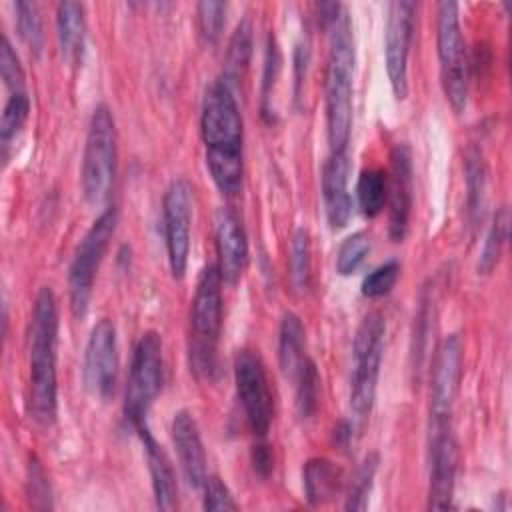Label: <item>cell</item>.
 I'll return each mask as SVG.
<instances>
[{
	"label": "cell",
	"instance_id": "cb8c5ba5",
	"mask_svg": "<svg viewBox=\"0 0 512 512\" xmlns=\"http://www.w3.org/2000/svg\"><path fill=\"white\" fill-rule=\"evenodd\" d=\"M252 48H254V28H252L250 18H242L230 36V42L226 48V58H224V68H222V76H220L230 88H234L240 82V78L244 76V72L250 64V58H252Z\"/></svg>",
	"mask_w": 512,
	"mask_h": 512
},
{
	"label": "cell",
	"instance_id": "b9f144b4",
	"mask_svg": "<svg viewBox=\"0 0 512 512\" xmlns=\"http://www.w3.org/2000/svg\"><path fill=\"white\" fill-rule=\"evenodd\" d=\"M308 58H310V50L306 44H298L296 52H294V94L296 98H300V86L304 82V74H306V66H308Z\"/></svg>",
	"mask_w": 512,
	"mask_h": 512
},
{
	"label": "cell",
	"instance_id": "484cf974",
	"mask_svg": "<svg viewBox=\"0 0 512 512\" xmlns=\"http://www.w3.org/2000/svg\"><path fill=\"white\" fill-rule=\"evenodd\" d=\"M356 198L362 214L366 218H374L384 210L388 198V178L380 168H366L358 176Z\"/></svg>",
	"mask_w": 512,
	"mask_h": 512
},
{
	"label": "cell",
	"instance_id": "ffe728a7",
	"mask_svg": "<svg viewBox=\"0 0 512 512\" xmlns=\"http://www.w3.org/2000/svg\"><path fill=\"white\" fill-rule=\"evenodd\" d=\"M136 434L144 446L156 506L160 510H174L178 506V484H176V474H174L172 462H170L166 450L152 436L148 424L138 428Z\"/></svg>",
	"mask_w": 512,
	"mask_h": 512
},
{
	"label": "cell",
	"instance_id": "ac0fdd59",
	"mask_svg": "<svg viewBox=\"0 0 512 512\" xmlns=\"http://www.w3.org/2000/svg\"><path fill=\"white\" fill-rule=\"evenodd\" d=\"M170 432H172V442L176 446L180 468L188 486L194 490H200L208 472H206V452H204L202 436L194 416L188 410H178L172 418Z\"/></svg>",
	"mask_w": 512,
	"mask_h": 512
},
{
	"label": "cell",
	"instance_id": "e575fe53",
	"mask_svg": "<svg viewBox=\"0 0 512 512\" xmlns=\"http://www.w3.org/2000/svg\"><path fill=\"white\" fill-rule=\"evenodd\" d=\"M280 64H282V56H280L278 42L274 36H268L266 54H264V72H262V116L266 120H272L274 116L272 92H274L276 78L280 74Z\"/></svg>",
	"mask_w": 512,
	"mask_h": 512
},
{
	"label": "cell",
	"instance_id": "4316f807",
	"mask_svg": "<svg viewBox=\"0 0 512 512\" xmlns=\"http://www.w3.org/2000/svg\"><path fill=\"white\" fill-rule=\"evenodd\" d=\"M508 228H510V210L506 206L498 208L494 214V220L490 224V230L484 240V248L478 260V274H490L504 250V244L508 240Z\"/></svg>",
	"mask_w": 512,
	"mask_h": 512
},
{
	"label": "cell",
	"instance_id": "d6986e66",
	"mask_svg": "<svg viewBox=\"0 0 512 512\" xmlns=\"http://www.w3.org/2000/svg\"><path fill=\"white\" fill-rule=\"evenodd\" d=\"M350 160L348 150L330 152L322 168V200L330 228L340 230L348 224L352 214V198L348 194Z\"/></svg>",
	"mask_w": 512,
	"mask_h": 512
},
{
	"label": "cell",
	"instance_id": "8fae6325",
	"mask_svg": "<svg viewBox=\"0 0 512 512\" xmlns=\"http://www.w3.org/2000/svg\"><path fill=\"white\" fill-rule=\"evenodd\" d=\"M464 342L458 332L446 336L434 356L430 378V424L428 428L450 426L454 402L462 376Z\"/></svg>",
	"mask_w": 512,
	"mask_h": 512
},
{
	"label": "cell",
	"instance_id": "603a6c76",
	"mask_svg": "<svg viewBox=\"0 0 512 512\" xmlns=\"http://www.w3.org/2000/svg\"><path fill=\"white\" fill-rule=\"evenodd\" d=\"M306 330L298 314L286 312L278 332V362L288 380H294L306 360Z\"/></svg>",
	"mask_w": 512,
	"mask_h": 512
},
{
	"label": "cell",
	"instance_id": "d590c367",
	"mask_svg": "<svg viewBox=\"0 0 512 512\" xmlns=\"http://www.w3.org/2000/svg\"><path fill=\"white\" fill-rule=\"evenodd\" d=\"M226 10L228 4L226 2H214V0H204L198 4L196 8V16H198V30L200 36L206 44H216L222 28L226 24Z\"/></svg>",
	"mask_w": 512,
	"mask_h": 512
},
{
	"label": "cell",
	"instance_id": "83f0119b",
	"mask_svg": "<svg viewBox=\"0 0 512 512\" xmlns=\"http://www.w3.org/2000/svg\"><path fill=\"white\" fill-rule=\"evenodd\" d=\"M30 114V96L28 92H14L8 96L2 120H0V142L4 150V158H8V148L12 140L18 136V132L24 128Z\"/></svg>",
	"mask_w": 512,
	"mask_h": 512
},
{
	"label": "cell",
	"instance_id": "ba28073f",
	"mask_svg": "<svg viewBox=\"0 0 512 512\" xmlns=\"http://www.w3.org/2000/svg\"><path fill=\"white\" fill-rule=\"evenodd\" d=\"M118 224V210L114 206H106L100 216L92 222L88 232L78 242L70 268H68V298L70 310L74 318L82 320L88 312L94 280L98 268L104 260L108 244L114 236Z\"/></svg>",
	"mask_w": 512,
	"mask_h": 512
},
{
	"label": "cell",
	"instance_id": "9c48e42d",
	"mask_svg": "<svg viewBox=\"0 0 512 512\" xmlns=\"http://www.w3.org/2000/svg\"><path fill=\"white\" fill-rule=\"evenodd\" d=\"M436 48L444 96L454 112H462L468 98V58L456 2L438 4Z\"/></svg>",
	"mask_w": 512,
	"mask_h": 512
},
{
	"label": "cell",
	"instance_id": "60d3db41",
	"mask_svg": "<svg viewBox=\"0 0 512 512\" xmlns=\"http://www.w3.org/2000/svg\"><path fill=\"white\" fill-rule=\"evenodd\" d=\"M252 468L260 478H268L274 470V454L264 438H258V442L252 446Z\"/></svg>",
	"mask_w": 512,
	"mask_h": 512
},
{
	"label": "cell",
	"instance_id": "f546056e",
	"mask_svg": "<svg viewBox=\"0 0 512 512\" xmlns=\"http://www.w3.org/2000/svg\"><path fill=\"white\" fill-rule=\"evenodd\" d=\"M378 454L372 452L368 454L362 464L358 466L354 478H352V484H350V492L346 496V504L344 508L346 510H366L368 508V500H370V492H372V486H374V476H376V470H378Z\"/></svg>",
	"mask_w": 512,
	"mask_h": 512
},
{
	"label": "cell",
	"instance_id": "9a60e30c",
	"mask_svg": "<svg viewBox=\"0 0 512 512\" xmlns=\"http://www.w3.org/2000/svg\"><path fill=\"white\" fill-rule=\"evenodd\" d=\"M428 468V510L452 508L458 470V442L452 424L428 428Z\"/></svg>",
	"mask_w": 512,
	"mask_h": 512
},
{
	"label": "cell",
	"instance_id": "30bf717a",
	"mask_svg": "<svg viewBox=\"0 0 512 512\" xmlns=\"http://www.w3.org/2000/svg\"><path fill=\"white\" fill-rule=\"evenodd\" d=\"M234 384L250 432L256 438H266L272 424L274 400L268 386L266 368L254 350H240L236 354Z\"/></svg>",
	"mask_w": 512,
	"mask_h": 512
},
{
	"label": "cell",
	"instance_id": "f1b7e54d",
	"mask_svg": "<svg viewBox=\"0 0 512 512\" xmlns=\"http://www.w3.org/2000/svg\"><path fill=\"white\" fill-rule=\"evenodd\" d=\"M290 278L296 292H306L312 278V250L310 234L306 228H298L290 244Z\"/></svg>",
	"mask_w": 512,
	"mask_h": 512
},
{
	"label": "cell",
	"instance_id": "ab89813d",
	"mask_svg": "<svg viewBox=\"0 0 512 512\" xmlns=\"http://www.w3.org/2000/svg\"><path fill=\"white\" fill-rule=\"evenodd\" d=\"M202 508L204 510H238V502L234 500L230 488L218 476H206L202 484Z\"/></svg>",
	"mask_w": 512,
	"mask_h": 512
},
{
	"label": "cell",
	"instance_id": "e0dca14e",
	"mask_svg": "<svg viewBox=\"0 0 512 512\" xmlns=\"http://www.w3.org/2000/svg\"><path fill=\"white\" fill-rule=\"evenodd\" d=\"M216 268L224 284L234 286L248 262V238L242 222L230 210H220L216 216Z\"/></svg>",
	"mask_w": 512,
	"mask_h": 512
},
{
	"label": "cell",
	"instance_id": "7a4b0ae2",
	"mask_svg": "<svg viewBox=\"0 0 512 512\" xmlns=\"http://www.w3.org/2000/svg\"><path fill=\"white\" fill-rule=\"evenodd\" d=\"M58 306L50 286L34 298L28 330V412L40 426H52L58 414Z\"/></svg>",
	"mask_w": 512,
	"mask_h": 512
},
{
	"label": "cell",
	"instance_id": "d4e9b609",
	"mask_svg": "<svg viewBox=\"0 0 512 512\" xmlns=\"http://www.w3.org/2000/svg\"><path fill=\"white\" fill-rule=\"evenodd\" d=\"M464 174H466V216L468 224L476 228L482 218H484V208H486V166L482 152L472 146L466 152V162H464Z\"/></svg>",
	"mask_w": 512,
	"mask_h": 512
},
{
	"label": "cell",
	"instance_id": "7c38bea8",
	"mask_svg": "<svg viewBox=\"0 0 512 512\" xmlns=\"http://www.w3.org/2000/svg\"><path fill=\"white\" fill-rule=\"evenodd\" d=\"M162 212L170 272L176 280H182L188 268L192 224V186L186 178H176L170 182L164 194Z\"/></svg>",
	"mask_w": 512,
	"mask_h": 512
},
{
	"label": "cell",
	"instance_id": "4fadbf2b",
	"mask_svg": "<svg viewBox=\"0 0 512 512\" xmlns=\"http://www.w3.org/2000/svg\"><path fill=\"white\" fill-rule=\"evenodd\" d=\"M414 12L416 4L408 0L388 4L384 26V60L396 100H404L408 94V54L414 32Z\"/></svg>",
	"mask_w": 512,
	"mask_h": 512
},
{
	"label": "cell",
	"instance_id": "52a82bcc",
	"mask_svg": "<svg viewBox=\"0 0 512 512\" xmlns=\"http://www.w3.org/2000/svg\"><path fill=\"white\" fill-rule=\"evenodd\" d=\"M164 382V356L162 338L158 332L148 330L134 346L126 394H124V418L130 428L148 424L150 408L154 406Z\"/></svg>",
	"mask_w": 512,
	"mask_h": 512
},
{
	"label": "cell",
	"instance_id": "8992f818",
	"mask_svg": "<svg viewBox=\"0 0 512 512\" xmlns=\"http://www.w3.org/2000/svg\"><path fill=\"white\" fill-rule=\"evenodd\" d=\"M118 136L112 110L98 104L88 122L82 156V194L88 206L100 208L108 202L116 178Z\"/></svg>",
	"mask_w": 512,
	"mask_h": 512
},
{
	"label": "cell",
	"instance_id": "2e32d148",
	"mask_svg": "<svg viewBox=\"0 0 512 512\" xmlns=\"http://www.w3.org/2000/svg\"><path fill=\"white\" fill-rule=\"evenodd\" d=\"M388 178V234L394 242H402L412 214L414 198V172L412 154L406 142H398L390 152Z\"/></svg>",
	"mask_w": 512,
	"mask_h": 512
},
{
	"label": "cell",
	"instance_id": "d6a6232c",
	"mask_svg": "<svg viewBox=\"0 0 512 512\" xmlns=\"http://www.w3.org/2000/svg\"><path fill=\"white\" fill-rule=\"evenodd\" d=\"M26 498L32 508H52V486L42 462L36 456H30L26 466Z\"/></svg>",
	"mask_w": 512,
	"mask_h": 512
},
{
	"label": "cell",
	"instance_id": "7402d4cb",
	"mask_svg": "<svg viewBox=\"0 0 512 512\" xmlns=\"http://www.w3.org/2000/svg\"><path fill=\"white\" fill-rule=\"evenodd\" d=\"M56 34L62 58L68 64L82 62L86 44L84 6L78 2H60L56 10Z\"/></svg>",
	"mask_w": 512,
	"mask_h": 512
},
{
	"label": "cell",
	"instance_id": "44dd1931",
	"mask_svg": "<svg viewBox=\"0 0 512 512\" xmlns=\"http://www.w3.org/2000/svg\"><path fill=\"white\" fill-rule=\"evenodd\" d=\"M344 484V474L338 464L324 456L306 460L302 468V488L308 504L322 506L334 500Z\"/></svg>",
	"mask_w": 512,
	"mask_h": 512
},
{
	"label": "cell",
	"instance_id": "6da1fadb",
	"mask_svg": "<svg viewBox=\"0 0 512 512\" xmlns=\"http://www.w3.org/2000/svg\"><path fill=\"white\" fill-rule=\"evenodd\" d=\"M200 130L206 146V166L216 188L226 196L238 194L244 176L242 116L234 88L222 78L206 90Z\"/></svg>",
	"mask_w": 512,
	"mask_h": 512
},
{
	"label": "cell",
	"instance_id": "5b68a950",
	"mask_svg": "<svg viewBox=\"0 0 512 512\" xmlns=\"http://www.w3.org/2000/svg\"><path fill=\"white\" fill-rule=\"evenodd\" d=\"M386 322L380 312H368L356 328L350 374V424L356 434L364 430L376 400L380 364L384 356Z\"/></svg>",
	"mask_w": 512,
	"mask_h": 512
},
{
	"label": "cell",
	"instance_id": "8d00e7d4",
	"mask_svg": "<svg viewBox=\"0 0 512 512\" xmlns=\"http://www.w3.org/2000/svg\"><path fill=\"white\" fill-rule=\"evenodd\" d=\"M398 276H400V262L396 258L386 260L384 264L376 266L372 272L364 276L360 292L366 298H382L394 288Z\"/></svg>",
	"mask_w": 512,
	"mask_h": 512
},
{
	"label": "cell",
	"instance_id": "74e56055",
	"mask_svg": "<svg viewBox=\"0 0 512 512\" xmlns=\"http://www.w3.org/2000/svg\"><path fill=\"white\" fill-rule=\"evenodd\" d=\"M414 348H412V360H414V370L422 368V360H424V350H426V342L428 336L432 332V320H434V312H432V298L428 296V292H422L420 296V308L416 312L414 318Z\"/></svg>",
	"mask_w": 512,
	"mask_h": 512
},
{
	"label": "cell",
	"instance_id": "836d02e7",
	"mask_svg": "<svg viewBox=\"0 0 512 512\" xmlns=\"http://www.w3.org/2000/svg\"><path fill=\"white\" fill-rule=\"evenodd\" d=\"M370 252V236L366 232H354L350 234L338 248L336 254V272L340 276L354 274L360 264L366 260Z\"/></svg>",
	"mask_w": 512,
	"mask_h": 512
},
{
	"label": "cell",
	"instance_id": "3957f363",
	"mask_svg": "<svg viewBox=\"0 0 512 512\" xmlns=\"http://www.w3.org/2000/svg\"><path fill=\"white\" fill-rule=\"evenodd\" d=\"M330 34V50L326 64V130L330 152L348 150L352 132V94H354V36L346 8L326 26Z\"/></svg>",
	"mask_w": 512,
	"mask_h": 512
},
{
	"label": "cell",
	"instance_id": "5bb4252c",
	"mask_svg": "<svg viewBox=\"0 0 512 512\" xmlns=\"http://www.w3.org/2000/svg\"><path fill=\"white\" fill-rule=\"evenodd\" d=\"M118 338L112 320H98L88 336L84 350V384L92 396L108 400L118 378Z\"/></svg>",
	"mask_w": 512,
	"mask_h": 512
},
{
	"label": "cell",
	"instance_id": "1f68e13d",
	"mask_svg": "<svg viewBox=\"0 0 512 512\" xmlns=\"http://www.w3.org/2000/svg\"><path fill=\"white\" fill-rule=\"evenodd\" d=\"M16 28L24 44L40 56L44 50V28H42V18L38 12V6L34 2H16Z\"/></svg>",
	"mask_w": 512,
	"mask_h": 512
},
{
	"label": "cell",
	"instance_id": "277c9868",
	"mask_svg": "<svg viewBox=\"0 0 512 512\" xmlns=\"http://www.w3.org/2000/svg\"><path fill=\"white\" fill-rule=\"evenodd\" d=\"M222 278L216 264L206 266L196 282L190 306V368L200 380L218 374V340L222 328Z\"/></svg>",
	"mask_w": 512,
	"mask_h": 512
},
{
	"label": "cell",
	"instance_id": "f35d334b",
	"mask_svg": "<svg viewBox=\"0 0 512 512\" xmlns=\"http://www.w3.org/2000/svg\"><path fill=\"white\" fill-rule=\"evenodd\" d=\"M0 74H2L4 86L8 88L10 94L26 92L24 70H22V64H20V58L14 52V48H12V44L6 36L2 38V46H0Z\"/></svg>",
	"mask_w": 512,
	"mask_h": 512
},
{
	"label": "cell",
	"instance_id": "4dcf8cb0",
	"mask_svg": "<svg viewBox=\"0 0 512 512\" xmlns=\"http://www.w3.org/2000/svg\"><path fill=\"white\" fill-rule=\"evenodd\" d=\"M294 382H296V410H298V416L306 420L318 408V390H320L318 368L310 358L304 360Z\"/></svg>",
	"mask_w": 512,
	"mask_h": 512
}]
</instances>
